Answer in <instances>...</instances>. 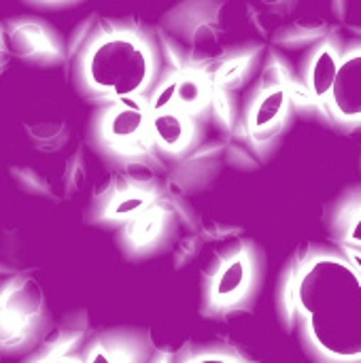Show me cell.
I'll use <instances>...</instances> for the list:
<instances>
[{
    "instance_id": "1",
    "label": "cell",
    "mask_w": 361,
    "mask_h": 363,
    "mask_svg": "<svg viewBox=\"0 0 361 363\" xmlns=\"http://www.w3.org/2000/svg\"><path fill=\"white\" fill-rule=\"evenodd\" d=\"M164 70L160 32L136 13L89 11L66 34L64 77L89 108L149 96Z\"/></svg>"
},
{
    "instance_id": "2",
    "label": "cell",
    "mask_w": 361,
    "mask_h": 363,
    "mask_svg": "<svg viewBox=\"0 0 361 363\" xmlns=\"http://www.w3.org/2000/svg\"><path fill=\"white\" fill-rule=\"evenodd\" d=\"M83 143L106 172L155 174L164 179V164L151 130L149 96L89 108Z\"/></svg>"
},
{
    "instance_id": "3",
    "label": "cell",
    "mask_w": 361,
    "mask_h": 363,
    "mask_svg": "<svg viewBox=\"0 0 361 363\" xmlns=\"http://www.w3.org/2000/svg\"><path fill=\"white\" fill-rule=\"evenodd\" d=\"M200 313L209 319H230L247 311L262 274V257L243 234L206 245L198 264Z\"/></svg>"
},
{
    "instance_id": "4",
    "label": "cell",
    "mask_w": 361,
    "mask_h": 363,
    "mask_svg": "<svg viewBox=\"0 0 361 363\" xmlns=\"http://www.w3.org/2000/svg\"><path fill=\"white\" fill-rule=\"evenodd\" d=\"M53 325L40 283L28 268L0 257V357L23 359Z\"/></svg>"
},
{
    "instance_id": "5",
    "label": "cell",
    "mask_w": 361,
    "mask_h": 363,
    "mask_svg": "<svg viewBox=\"0 0 361 363\" xmlns=\"http://www.w3.org/2000/svg\"><path fill=\"white\" fill-rule=\"evenodd\" d=\"M361 285V268L349 247L317 249L300 255L285 272L281 304L304 323L328 302Z\"/></svg>"
},
{
    "instance_id": "6",
    "label": "cell",
    "mask_w": 361,
    "mask_h": 363,
    "mask_svg": "<svg viewBox=\"0 0 361 363\" xmlns=\"http://www.w3.org/2000/svg\"><path fill=\"white\" fill-rule=\"evenodd\" d=\"M236 6L217 0H183L155 17V28L174 43L204 53L217 55L240 43Z\"/></svg>"
},
{
    "instance_id": "7",
    "label": "cell",
    "mask_w": 361,
    "mask_h": 363,
    "mask_svg": "<svg viewBox=\"0 0 361 363\" xmlns=\"http://www.w3.org/2000/svg\"><path fill=\"white\" fill-rule=\"evenodd\" d=\"M149 106L153 140L164 164V174L202 145L221 138L209 123L189 115L162 81H157L155 89L149 94Z\"/></svg>"
},
{
    "instance_id": "8",
    "label": "cell",
    "mask_w": 361,
    "mask_h": 363,
    "mask_svg": "<svg viewBox=\"0 0 361 363\" xmlns=\"http://www.w3.org/2000/svg\"><path fill=\"white\" fill-rule=\"evenodd\" d=\"M313 349L330 362H361V285L304 321Z\"/></svg>"
},
{
    "instance_id": "9",
    "label": "cell",
    "mask_w": 361,
    "mask_h": 363,
    "mask_svg": "<svg viewBox=\"0 0 361 363\" xmlns=\"http://www.w3.org/2000/svg\"><path fill=\"white\" fill-rule=\"evenodd\" d=\"M6 45L21 70L55 72L66 66V34L45 15L19 13L2 17Z\"/></svg>"
},
{
    "instance_id": "10",
    "label": "cell",
    "mask_w": 361,
    "mask_h": 363,
    "mask_svg": "<svg viewBox=\"0 0 361 363\" xmlns=\"http://www.w3.org/2000/svg\"><path fill=\"white\" fill-rule=\"evenodd\" d=\"M223 168H226V143L223 138H215L202 145L200 149H196L191 155L183 157L179 164H174L164 174V183L170 187L172 194L198 202V198L204 196L215 185Z\"/></svg>"
},
{
    "instance_id": "11",
    "label": "cell",
    "mask_w": 361,
    "mask_h": 363,
    "mask_svg": "<svg viewBox=\"0 0 361 363\" xmlns=\"http://www.w3.org/2000/svg\"><path fill=\"white\" fill-rule=\"evenodd\" d=\"M155 353L149 334L136 328L96 330L89 325L85 338V363H149Z\"/></svg>"
},
{
    "instance_id": "12",
    "label": "cell",
    "mask_w": 361,
    "mask_h": 363,
    "mask_svg": "<svg viewBox=\"0 0 361 363\" xmlns=\"http://www.w3.org/2000/svg\"><path fill=\"white\" fill-rule=\"evenodd\" d=\"M321 113L340 125H361V43L343 49L336 79Z\"/></svg>"
},
{
    "instance_id": "13",
    "label": "cell",
    "mask_w": 361,
    "mask_h": 363,
    "mask_svg": "<svg viewBox=\"0 0 361 363\" xmlns=\"http://www.w3.org/2000/svg\"><path fill=\"white\" fill-rule=\"evenodd\" d=\"M87 311H70L53 325L49 336L19 363H85V338L89 332Z\"/></svg>"
},
{
    "instance_id": "14",
    "label": "cell",
    "mask_w": 361,
    "mask_h": 363,
    "mask_svg": "<svg viewBox=\"0 0 361 363\" xmlns=\"http://www.w3.org/2000/svg\"><path fill=\"white\" fill-rule=\"evenodd\" d=\"M94 153L87 149V145L81 140L66 157L62 164V170L55 177V187L60 191L62 202L77 198L83 189H91L98 177H94Z\"/></svg>"
},
{
    "instance_id": "15",
    "label": "cell",
    "mask_w": 361,
    "mask_h": 363,
    "mask_svg": "<svg viewBox=\"0 0 361 363\" xmlns=\"http://www.w3.org/2000/svg\"><path fill=\"white\" fill-rule=\"evenodd\" d=\"M26 143L45 155L62 153L72 136V130L66 119H34L23 123Z\"/></svg>"
},
{
    "instance_id": "16",
    "label": "cell",
    "mask_w": 361,
    "mask_h": 363,
    "mask_svg": "<svg viewBox=\"0 0 361 363\" xmlns=\"http://www.w3.org/2000/svg\"><path fill=\"white\" fill-rule=\"evenodd\" d=\"M6 174L11 179V183L26 196L36 198V200H45L51 204H60V191L55 187V181H51L47 174H43L38 168L34 166H23V164H11L6 168Z\"/></svg>"
},
{
    "instance_id": "17",
    "label": "cell",
    "mask_w": 361,
    "mask_h": 363,
    "mask_svg": "<svg viewBox=\"0 0 361 363\" xmlns=\"http://www.w3.org/2000/svg\"><path fill=\"white\" fill-rule=\"evenodd\" d=\"M170 363H251L236 349L226 345H198L187 340L183 347L170 349Z\"/></svg>"
},
{
    "instance_id": "18",
    "label": "cell",
    "mask_w": 361,
    "mask_h": 363,
    "mask_svg": "<svg viewBox=\"0 0 361 363\" xmlns=\"http://www.w3.org/2000/svg\"><path fill=\"white\" fill-rule=\"evenodd\" d=\"M204 249H206V240L200 234V230L189 232V234H183L174 242V247H172V251L168 255L170 270L172 272H185L189 268H196V264H198V259H200V255H202Z\"/></svg>"
},
{
    "instance_id": "19",
    "label": "cell",
    "mask_w": 361,
    "mask_h": 363,
    "mask_svg": "<svg viewBox=\"0 0 361 363\" xmlns=\"http://www.w3.org/2000/svg\"><path fill=\"white\" fill-rule=\"evenodd\" d=\"M340 242L345 247H351L355 251H361V202L351 206V217L347 221H340Z\"/></svg>"
},
{
    "instance_id": "20",
    "label": "cell",
    "mask_w": 361,
    "mask_h": 363,
    "mask_svg": "<svg viewBox=\"0 0 361 363\" xmlns=\"http://www.w3.org/2000/svg\"><path fill=\"white\" fill-rule=\"evenodd\" d=\"M19 64L15 62V57L11 55V49L6 45V36H4V26H2V19H0V87L11 83L17 72H19Z\"/></svg>"
},
{
    "instance_id": "21",
    "label": "cell",
    "mask_w": 361,
    "mask_h": 363,
    "mask_svg": "<svg viewBox=\"0 0 361 363\" xmlns=\"http://www.w3.org/2000/svg\"><path fill=\"white\" fill-rule=\"evenodd\" d=\"M32 13H38V15H53V13H64V11H72L77 6H81V2L77 0H26L23 2Z\"/></svg>"
}]
</instances>
